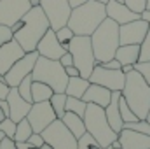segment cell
Here are the masks:
<instances>
[{
	"mask_svg": "<svg viewBox=\"0 0 150 149\" xmlns=\"http://www.w3.org/2000/svg\"><path fill=\"white\" fill-rule=\"evenodd\" d=\"M49 28L51 25L42 7L35 5L21 18V27L14 32V39L25 49V53H32V51H37L38 40L44 37V34Z\"/></svg>",
	"mask_w": 150,
	"mask_h": 149,
	"instance_id": "6da1fadb",
	"label": "cell"
},
{
	"mask_svg": "<svg viewBox=\"0 0 150 149\" xmlns=\"http://www.w3.org/2000/svg\"><path fill=\"white\" fill-rule=\"evenodd\" d=\"M107 18V9L103 2L98 0H87L86 4L74 7L68 18V27L75 35H89L101 25V21Z\"/></svg>",
	"mask_w": 150,
	"mask_h": 149,
	"instance_id": "7a4b0ae2",
	"label": "cell"
},
{
	"mask_svg": "<svg viewBox=\"0 0 150 149\" xmlns=\"http://www.w3.org/2000/svg\"><path fill=\"white\" fill-rule=\"evenodd\" d=\"M91 44L98 63H105L115 58V51L120 46L119 40V23H115L108 16L101 21V25L91 34Z\"/></svg>",
	"mask_w": 150,
	"mask_h": 149,
	"instance_id": "3957f363",
	"label": "cell"
},
{
	"mask_svg": "<svg viewBox=\"0 0 150 149\" xmlns=\"http://www.w3.org/2000/svg\"><path fill=\"white\" fill-rule=\"evenodd\" d=\"M122 97L126 98L127 105L140 119H147L150 109V86L134 69L126 74V82L122 88Z\"/></svg>",
	"mask_w": 150,
	"mask_h": 149,
	"instance_id": "277c9868",
	"label": "cell"
},
{
	"mask_svg": "<svg viewBox=\"0 0 150 149\" xmlns=\"http://www.w3.org/2000/svg\"><path fill=\"white\" fill-rule=\"evenodd\" d=\"M32 79L45 82L52 88L54 93H65L68 84V75L65 72V67L59 63V60H49L44 56H38L35 67L32 70Z\"/></svg>",
	"mask_w": 150,
	"mask_h": 149,
	"instance_id": "5b68a950",
	"label": "cell"
},
{
	"mask_svg": "<svg viewBox=\"0 0 150 149\" xmlns=\"http://www.w3.org/2000/svg\"><path fill=\"white\" fill-rule=\"evenodd\" d=\"M84 125H86V132L91 133L103 148H108L119 137V133L113 132L107 121L105 109L96 104H87L86 114H84Z\"/></svg>",
	"mask_w": 150,
	"mask_h": 149,
	"instance_id": "8992f818",
	"label": "cell"
},
{
	"mask_svg": "<svg viewBox=\"0 0 150 149\" xmlns=\"http://www.w3.org/2000/svg\"><path fill=\"white\" fill-rule=\"evenodd\" d=\"M68 51L74 56V65L79 69L82 77L89 79L93 69L96 67V58L89 35H74L68 44Z\"/></svg>",
	"mask_w": 150,
	"mask_h": 149,
	"instance_id": "52a82bcc",
	"label": "cell"
},
{
	"mask_svg": "<svg viewBox=\"0 0 150 149\" xmlns=\"http://www.w3.org/2000/svg\"><path fill=\"white\" fill-rule=\"evenodd\" d=\"M45 140V144H49L52 149H77L79 139L67 128V125L61 119H54L42 133H40Z\"/></svg>",
	"mask_w": 150,
	"mask_h": 149,
	"instance_id": "ba28073f",
	"label": "cell"
},
{
	"mask_svg": "<svg viewBox=\"0 0 150 149\" xmlns=\"http://www.w3.org/2000/svg\"><path fill=\"white\" fill-rule=\"evenodd\" d=\"M40 7L44 11V14L49 19L51 28L56 32L61 27H67L72 7L68 4V0H40Z\"/></svg>",
	"mask_w": 150,
	"mask_h": 149,
	"instance_id": "9c48e42d",
	"label": "cell"
},
{
	"mask_svg": "<svg viewBox=\"0 0 150 149\" xmlns=\"http://www.w3.org/2000/svg\"><path fill=\"white\" fill-rule=\"evenodd\" d=\"M89 82L101 84L110 91H122L126 82V74L122 72V69H107L101 63H98L89 75Z\"/></svg>",
	"mask_w": 150,
	"mask_h": 149,
	"instance_id": "30bf717a",
	"label": "cell"
},
{
	"mask_svg": "<svg viewBox=\"0 0 150 149\" xmlns=\"http://www.w3.org/2000/svg\"><path fill=\"white\" fill-rule=\"evenodd\" d=\"M38 58V53L37 51H32V53H25L5 74L2 75L4 81L7 82L9 88H18V84L26 77V75L32 74L33 67H35V62Z\"/></svg>",
	"mask_w": 150,
	"mask_h": 149,
	"instance_id": "8fae6325",
	"label": "cell"
},
{
	"mask_svg": "<svg viewBox=\"0 0 150 149\" xmlns=\"http://www.w3.org/2000/svg\"><path fill=\"white\" fill-rule=\"evenodd\" d=\"M26 119L30 121V125H32L35 133H42L56 119V112H54L49 100H45V102H33L30 112L26 114Z\"/></svg>",
	"mask_w": 150,
	"mask_h": 149,
	"instance_id": "7c38bea8",
	"label": "cell"
},
{
	"mask_svg": "<svg viewBox=\"0 0 150 149\" xmlns=\"http://www.w3.org/2000/svg\"><path fill=\"white\" fill-rule=\"evenodd\" d=\"M32 9L30 0H0V23L12 27Z\"/></svg>",
	"mask_w": 150,
	"mask_h": 149,
	"instance_id": "4fadbf2b",
	"label": "cell"
},
{
	"mask_svg": "<svg viewBox=\"0 0 150 149\" xmlns=\"http://www.w3.org/2000/svg\"><path fill=\"white\" fill-rule=\"evenodd\" d=\"M150 23L143 18L119 25V40L120 44H142V40L147 35Z\"/></svg>",
	"mask_w": 150,
	"mask_h": 149,
	"instance_id": "5bb4252c",
	"label": "cell"
},
{
	"mask_svg": "<svg viewBox=\"0 0 150 149\" xmlns=\"http://www.w3.org/2000/svg\"><path fill=\"white\" fill-rule=\"evenodd\" d=\"M37 53H38V56H44V58H49V60H59V58L67 53V49H65V47L61 46V42L58 40L56 32H54L52 28H49V30L44 34V37L38 40Z\"/></svg>",
	"mask_w": 150,
	"mask_h": 149,
	"instance_id": "9a60e30c",
	"label": "cell"
},
{
	"mask_svg": "<svg viewBox=\"0 0 150 149\" xmlns=\"http://www.w3.org/2000/svg\"><path fill=\"white\" fill-rule=\"evenodd\" d=\"M25 54V49L19 46V42L16 39L5 42L4 46H0V77L5 74L21 56Z\"/></svg>",
	"mask_w": 150,
	"mask_h": 149,
	"instance_id": "2e32d148",
	"label": "cell"
},
{
	"mask_svg": "<svg viewBox=\"0 0 150 149\" xmlns=\"http://www.w3.org/2000/svg\"><path fill=\"white\" fill-rule=\"evenodd\" d=\"M105 9H107V16L119 25H124V23H129V21H134V19L142 18L140 12L131 11L124 2H119V0H108L105 4Z\"/></svg>",
	"mask_w": 150,
	"mask_h": 149,
	"instance_id": "e0dca14e",
	"label": "cell"
},
{
	"mask_svg": "<svg viewBox=\"0 0 150 149\" xmlns=\"http://www.w3.org/2000/svg\"><path fill=\"white\" fill-rule=\"evenodd\" d=\"M5 100H7V105H9V117H11L14 123H18V121H21L23 117H26V114L32 109V104L26 102V100L19 95L18 88H11Z\"/></svg>",
	"mask_w": 150,
	"mask_h": 149,
	"instance_id": "ac0fdd59",
	"label": "cell"
},
{
	"mask_svg": "<svg viewBox=\"0 0 150 149\" xmlns=\"http://www.w3.org/2000/svg\"><path fill=\"white\" fill-rule=\"evenodd\" d=\"M117 139L120 142V149H150V135L129 128H122Z\"/></svg>",
	"mask_w": 150,
	"mask_h": 149,
	"instance_id": "d6986e66",
	"label": "cell"
},
{
	"mask_svg": "<svg viewBox=\"0 0 150 149\" xmlns=\"http://www.w3.org/2000/svg\"><path fill=\"white\" fill-rule=\"evenodd\" d=\"M110 98H112V91L101 84H94L91 82L86 90V93L82 95V100L87 102V104H96L100 107H107L110 104Z\"/></svg>",
	"mask_w": 150,
	"mask_h": 149,
	"instance_id": "ffe728a7",
	"label": "cell"
},
{
	"mask_svg": "<svg viewBox=\"0 0 150 149\" xmlns=\"http://www.w3.org/2000/svg\"><path fill=\"white\" fill-rule=\"evenodd\" d=\"M119 98H120V91H112V98H110V104L105 107V116H107V121L108 125L112 126V130L115 133H119L124 126V121L120 117V111H119Z\"/></svg>",
	"mask_w": 150,
	"mask_h": 149,
	"instance_id": "44dd1931",
	"label": "cell"
},
{
	"mask_svg": "<svg viewBox=\"0 0 150 149\" xmlns=\"http://www.w3.org/2000/svg\"><path fill=\"white\" fill-rule=\"evenodd\" d=\"M115 60L120 65H134L140 60V44H120L115 51Z\"/></svg>",
	"mask_w": 150,
	"mask_h": 149,
	"instance_id": "7402d4cb",
	"label": "cell"
},
{
	"mask_svg": "<svg viewBox=\"0 0 150 149\" xmlns=\"http://www.w3.org/2000/svg\"><path fill=\"white\" fill-rule=\"evenodd\" d=\"M61 121L67 125V128L74 133L77 139H80L84 133H86V125H84V117H80V116H77L75 112H70L67 111L63 114V117H61Z\"/></svg>",
	"mask_w": 150,
	"mask_h": 149,
	"instance_id": "603a6c76",
	"label": "cell"
},
{
	"mask_svg": "<svg viewBox=\"0 0 150 149\" xmlns=\"http://www.w3.org/2000/svg\"><path fill=\"white\" fill-rule=\"evenodd\" d=\"M89 79L82 77V75H75V77H68V84H67V90L65 93L68 97H75V98H82V95L86 93L87 86H89Z\"/></svg>",
	"mask_w": 150,
	"mask_h": 149,
	"instance_id": "cb8c5ba5",
	"label": "cell"
},
{
	"mask_svg": "<svg viewBox=\"0 0 150 149\" xmlns=\"http://www.w3.org/2000/svg\"><path fill=\"white\" fill-rule=\"evenodd\" d=\"M52 88L47 86L45 82L33 81L32 82V102H45L52 97Z\"/></svg>",
	"mask_w": 150,
	"mask_h": 149,
	"instance_id": "d4e9b609",
	"label": "cell"
},
{
	"mask_svg": "<svg viewBox=\"0 0 150 149\" xmlns=\"http://www.w3.org/2000/svg\"><path fill=\"white\" fill-rule=\"evenodd\" d=\"M32 133H33V128H32L30 121H28L26 117H23L21 121L16 123V132H14L12 140H14V142H26Z\"/></svg>",
	"mask_w": 150,
	"mask_h": 149,
	"instance_id": "484cf974",
	"label": "cell"
},
{
	"mask_svg": "<svg viewBox=\"0 0 150 149\" xmlns=\"http://www.w3.org/2000/svg\"><path fill=\"white\" fill-rule=\"evenodd\" d=\"M52 109L56 112V117L61 119L63 114L67 112V93H52V97L49 98Z\"/></svg>",
	"mask_w": 150,
	"mask_h": 149,
	"instance_id": "4316f807",
	"label": "cell"
},
{
	"mask_svg": "<svg viewBox=\"0 0 150 149\" xmlns=\"http://www.w3.org/2000/svg\"><path fill=\"white\" fill-rule=\"evenodd\" d=\"M86 107H87V102H84L82 98H75V97H68V95H67V111L75 112L77 116L84 117Z\"/></svg>",
	"mask_w": 150,
	"mask_h": 149,
	"instance_id": "83f0119b",
	"label": "cell"
},
{
	"mask_svg": "<svg viewBox=\"0 0 150 149\" xmlns=\"http://www.w3.org/2000/svg\"><path fill=\"white\" fill-rule=\"evenodd\" d=\"M119 111H120V117H122L124 123H133V121H138V119H140V117L133 112V109L127 105V102H126V98L122 97V93H120V98H119Z\"/></svg>",
	"mask_w": 150,
	"mask_h": 149,
	"instance_id": "f1b7e54d",
	"label": "cell"
},
{
	"mask_svg": "<svg viewBox=\"0 0 150 149\" xmlns=\"http://www.w3.org/2000/svg\"><path fill=\"white\" fill-rule=\"evenodd\" d=\"M77 149H105L91 133H84L80 139H79V142H77Z\"/></svg>",
	"mask_w": 150,
	"mask_h": 149,
	"instance_id": "f546056e",
	"label": "cell"
},
{
	"mask_svg": "<svg viewBox=\"0 0 150 149\" xmlns=\"http://www.w3.org/2000/svg\"><path fill=\"white\" fill-rule=\"evenodd\" d=\"M32 82H33V79H32V74H30L18 84V91H19V95H21L26 102H30V104H33V102H32Z\"/></svg>",
	"mask_w": 150,
	"mask_h": 149,
	"instance_id": "4dcf8cb0",
	"label": "cell"
},
{
	"mask_svg": "<svg viewBox=\"0 0 150 149\" xmlns=\"http://www.w3.org/2000/svg\"><path fill=\"white\" fill-rule=\"evenodd\" d=\"M122 128H129V130H134V132L150 135V123L147 119H138V121H133V123H124Z\"/></svg>",
	"mask_w": 150,
	"mask_h": 149,
	"instance_id": "1f68e13d",
	"label": "cell"
},
{
	"mask_svg": "<svg viewBox=\"0 0 150 149\" xmlns=\"http://www.w3.org/2000/svg\"><path fill=\"white\" fill-rule=\"evenodd\" d=\"M74 32L70 30V27L67 25V27H61L59 30H56V37H58V40L61 42V46L68 51V44H70V40L74 39Z\"/></svg>",
	"mask_w": 150,
	"mask_h": 149,
	"instance_id": "d6a6232c",
	"label": "cell"
},
{
	"mask_svg": "<svg viewBox=\"0 0 150 149\" xmlns=\"http://www.w3.org/2000/svg\"><path fill=\"white\" fill-rule=\"evenodd\" d=\"M138 62H150V27L147 30V35L140 44V60Z\"/></svg>",
	"mask_w": 150,
	"mask_h": 149,
	"instance_id": "836d02e7",
	"label": "cell"
},
{
	"mask_svg": "<svg viewBox=\"0 0 150 149\" xmlns=\"http://www.w3.org/2000/svg\"><path fill=\"white\" fill-rule=\"evenodd\" d=\"M0 132H2L5 137L12 139V137H14V132H16V123H14L9 116L4 117V119L0 121Z\"/></svg>",
	"mask_w": 150,
	"mask_h": 149,
	"instance_id": "e575fe53",
	"label": "cell"
},
{
	"mask_svg": "<svg viewBox=\"0 0 150 149\" xmlns=\"http://www.w3.org/2000/svg\"><path fill=\"white\" fill-rule=\"evenodd\" d=\"M134 70L140 72L142 77L147 81V84L150 86V62H136L134 63Z\"/></svg>",
	"mask_w": 150,
	"mask_h": 149,
	"instance_id": "d590c367",
	"label": "cell"
},
{
	"mask_svg": "<svg viewBox=\"0 0 150 149\" xmlns=\"http://www.w3.org/2000/svg\"><path fill=\"white\" fill-rule=\"evenodd\" d=\"M131 11H134V12H143L145 9H147V0H122Z\"/></svg>",
	"mask_w": 150,
	"mask_h": 149,
	"instance_id": "8d00e7d4",
	"label": "cell"
},
{
	"mask_svg": "<svg viewBox=\"0 0 150 149\" xmlns=\"http://www.w3.org/2000/svg\"><path fill=\"white\" fill-rule=\"evenodd\" d=\"M12 39H14V32H12V28L7 27V25H2V23H0V46H4L5 42H9V40H12Z\"/></svg>",
	"mask_w": 150,
	"mask_h": 149,
	"instance_id": "74e56055",
	"label": "cell"
},
{
	"mask_svg": "<svg viewBox=\"0 0 150 149\" xmlns=\"http://www.w3.org/2000/svg\"><path fill=\"white\" fill-rule=\"evenodd\" d=\"M26 142H28V146H30V148H40V146H44V144H45L44 137H42L40 133H35V132L30 135V139H28Z\"/></svg>",
	"mask_w": 150,
	"mask_h": 149,
	"instance_id": "f35d334b",
	"label": "cell"
},
{
	"mask_svg": "<svg viewBox=\"0 0 150 149\" xmlns=\"http://www.w3.org/2000/svg\"><path fill=\"white\" fill-rule=\"evenodd\" d=\"M59 63H61L63 67H70V65H74V56H72V53L67 51V53L59 58Z\"/></svg>",
	"mask_w": 150,
	"mask_h": 149,
	"instance_id": "ab89813d",
	"label": "cell"
},
{
	"mask_svg": "<svg viewBox=\"0 0 150 149\" xmlns=\"http://www.w3.org/2000/svg\"><path fill=\"white\" fill-rule=\"evenodd\" d=\"M0 149H18V146H16V142H14L12 139L4 137L2 142H0Z\"/></svg>",
	"mask_w": 150,
	"mask_h": 149,
	"instance_id": "60d3db41",
	"label": "cell"
},
{
	"mask_svg": "<svg viewBox=\"0 0 150 149\" xmlns=\"http://www.w3.org/2000/svg\"><path fill=\"white\" fill-rule=\"evenodd\" d=\"M9 86H7V82L4 81V77H0V98L2 100H5L7 98V93H9Z\"/></svg>",
	"mask_w": 150,
	"mask_h": 149,
	"instance_id": "b9f144b4",
	"label": "cell"
},
{
	"mask_svg": "<svg viewBox=\"0 0 150 149\" xmlns=\"http://www.w3.org/2000/svg\"><path fill=\"white\" fill-rule=\"evenodd\" d=\"M101 65H103V67H107V69H122L120 62H119V60H115V58L108 60V62H105V63H101Z\"/></svg>",
	"mask_w": 150,
	"mask_h": 149,
	"instance_id": "7bdbcfd3",
	"label": "cell"
},
{
	"mask_svg": "<svg viewBox=\"0 0 150 149\" xmlns=\"http://www.w3.org/2000/svg\"><path fill=\"white\" fill-rule=\"evenodd\" d=\"M65 72H67V75H68V77H75V75H80V72H79V69H77L75 65H70V67H65Z\"/></svg>",
	"mask_w": 150,
	"mask_h": 149,
	"instance_id": "ee69618b",
	"label": "cell"
},
{
	"mask_svg": "<svg viewBox=\"0 0 150 149\" xmlns=\"http://www.w3.org/2000/svg\"><path fill=\"white\" fill-rule=\"evenodd\" d=\"M87 0H68V4H70V7L74 9V7H79V5H82V4H86Z\"/></svg>",
	"mask_w": 150,
	"mask_h": 149,
	"instance_id": "f6af8a7d",
	"label": "cell"
},
{
	"mask_svg": "<svg viewBox=\"0 0 150 149\" xmlns=\"http://www.w3.org/2000/svg\"><path fill=\"white\" fill-rule=\"evenodd\" d=\"M142 18H143L145 21H149V23H150V11H149V9H145V11L142 12Z\"/></svg>",
	"mask_w": 150,
	"mask_h": 149,
	"instance_id": "bcb514c9",
	"label": "cell"
},
{
	"mask_svg": "<svg viewBox=\"0 0 150 149\" xmlns=\"http://www.w3.org/2000/svg\"><path fill=\"white\" fill-rule=\"evenodd\" d=\"M134 69V65H122V72L124 74H127V72H131Z\"/></svg>",
	"mask_w": 150,
	"mask_h": 149,
	"instance_id": "7dc6e473",
	"label": "cell"
},
{
	"mask_svg": "<svg viewBox=\"0 0 150 149\" xmlns=\"http://www.w3.org/2000/svg\"><path fill=\"white\" fill-rule=\"evenodd\" d=\"M30 149H52L49 144H44V146H40V148H30Z\"/></svg>",
	"mask_w": 150,
	"mask_h": 149,
	"instance_id": "c3c4849f",
	"label": "cell"
},
{
	"mask_svg": "<svg viewBox=\"0 0 150 149\" xmlns=\"http://www.w3.org/2000/svg\"><path fill=\"white\" fill-rule=\"evenodd\" d=\"M4 117H7V114H5V112H4V109H2V107H0V121H2V119H4Z\"/></svg>",
	"mask_w": 150,
	"mask_h": 149,
	"instance_id": "681fc988",
	"label": "cell"
},
{
	"mask_svg": "<svg viewBox=\"0 0 150 149\" xmlns=\"http://www.w3.org/2000/svg\"><path fill=\"white\" fill-rule=\"evenodd\" d=\"M30 4H32V7H35V5H40V0H30Z\"/></svg>",
	"mask_w": 150,
	"mask_h": 149,
	"instance_id": "f907efd6",
	"label": "cell"
},
{
	"mask_svg": "<svg viewBox=\"0 0 150 149\" xmlns=\"http://www.w3.org/2000/svg\"><path fill=\"white\" fill-rule=\"evenodd\" d=\"M147 121L150 123V109H149V114H147Z\"/></svg>",
	"mask_w": 150,
	"mask_h": 149,
	"instance_id": "816d5d0a",
	"label": "cell"
},
{
	"mask_svg": "<svg viewBox=\"0 0 150 149\" xmlns=\"http://www.w3.org/2000/svg\"><path fill=\"white\" fill-rule=\"evenodd\" d=\"M4 137H5V135H4V133L0 132V142H2V139H4Z\"/></svg>",
	"mask_w": 150,
	"mask_h": 149,
	"instance_id": "f5cc1de1",
	"label": "cell"
},
{
	"mask_svg": "<svg viewBox=\"0 0 150 149\" xmlns=\"http://www.w3.org/2000/svg\"><path fill=\"white\" fill-rule=\"evenodd\" d=\"M147 9L150 11V0H147Z\"/></svg>",
	"mask_w": 150,
	"mask_h": 149,
	"instance_id": "db71d44e",
	"label": "cell"
},
{
	"mask_svg": "<svg viewBox=\"0 0 150 149\" xmlns=\"http://www.w3.org/2000/svg\"><path fill=\"white\" fill-rule=\"evenodd\" d=\"M105 149H120V148H112V146H108V148H105Z\"/></svg>",
	"mask_w": 150,
	"mask_h": 149,
	"instance_id": "11a10c76",
	"label": "cell"
},
{
	"mask_svg": "<svg viewBox=\"0 0 150 149\" xmlns=\"http://www.w3.org/2000/svg\"><path fill=\"white\" fill-rule=\"evenodd\" d=\"M98 2H103V4H107V2H108V0H98Z\"/></svg>",
	"mask_w": 150,
	"mask_h": 149,
	"instance_id": "9f6ffc18",
	"label": "cell"
},
{
	"mask_svg": "<svg viewBox=\"0 0 150 149\" xmlns=\"http://www.w3.org/2000/svg\"><path fill=\"white\" fill-rule=\"evenodd\" d=\"M119 2H122V0H119Z\"/></svg>",
	"mask_w": 150,
	"mask_h": 149,
	"instance_id": "6f0895ef",
	"label": "cell"
}]
</instances>
